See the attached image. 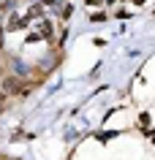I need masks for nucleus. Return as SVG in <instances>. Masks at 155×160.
<instances>
[{
  "label": "nucleus",
  "mask_w": 155,
  "mask_h": 160,
  "mask_svg": "<svg viewBox=\"0 0 155 160\" xmlns=\"http://www.w3.org/2000/svg\"><path fill=\"white\" fill-rule=\"evenodd\" d=\"M6 101H8V95H6V90L0 87V103H6Z\"/></svg>",
  "instance_id": "obj_6"
},
{
  "label": "nucleus",
  "mask_w": 155,
  "mask_h": 160,
  "mask_svg": "<svg viewBox=\"0 0 155 160\" xmlns=\"http://www.w3.org/2000/svg\"><path fill=\"white\" fill-rule=\"evenodd\" d=\"M90 22H106V14L103 11H95L93 17H90Z\"/></svg>",
  "instance_id": "obj_4"
},
{
  "label": "nucleus",
  "mask_w": 155,
  "mask_h": 160,
  "mask_svg": "<svg viewBox=\"0 0 155 160\" xmlns=\"http://www.w3.org/2000/svg\"><path fill=\"white\" fill-rule=\"evenodd\" d=\"M0 87H3V90H6V95H14V98H25L27 92H30V87H35V82H30V84H25V82H22V79H19V76H3V79H0Z\"/></svg>",
  "instance_id": "obj_1"
},
{
  "label": "nucleus",
  "mask_w": 155,
  "mask_h": 160,
  "mask_svg": "<svg viewBox=\"0 0 155 160\" xmlns=\"http://www.w3.org/2000/svg\"><path fill=\"white\" fill-rule=\"evenodd\" d=\"M71 14H74V6H71V3H63V6H60V19H63V22H68Z\"/></svg>",
  "instance_id": "obj_3"
},
{
  "label": "nucleus",
  "mask_w": 155,
  "mask_h": 160,
  "mask_svg": "<svg viewBox=\"0 0 155 160\" xmlns=\"http://www.w3.org/2000/svg\"><path fill=\"white\" fill-rule=\"evenodd\" d=\"M3 43L6 41H3V27H0V52H3Z\"/></svg>",
  "instance_id": "obj_8"
},
{
  "label": "nucleus",
  "mask_w": 155,
  "mask_h": 160,
  "mask_svg": "<svg viewBox=\"0 0 155 160\" xmlns=\"http://www.w3.org/2000/svg\"><path fill=\"white\" fill-rule=\"evenodd\" d=\"M6 76V62H0V79Z\"/></svg>",
  "instance_id": "obj_7"
},
{
  "label": "nucleus",
  "mask_w": 155,
  "mask_h": 160,
  "mask_svg": "<svg viewBox=\"0 0 155 160\" xmlns=\"http://www.w3.org/2000/svg\"><path fill=\"white\" fill-rule=\"evenodd\" d=\"M0 111H3V103H0Z\"/></svg>",
  "instance_id": "obj_9"
},
{
  "label": "nucleus",
  "mask_w": 155,
  "mask_h": 160,
  "mask_svg": "<svg viewBox=\"0 0 155 160\" xmlns=\"http://www.w3.org/2000/svg\"><path fill=\"white\" fill-rule=\"evenodd\" d=\"M85 3H87V8H90V6H103L106 0H85Z\"/></svg>",
  "instance_id": "obj_5"
},
{
  "label": "nucleus",
  "mask_w": 155,
  "mask_h": 160,
  "mask_svg": "<svg viewBox=\"0 0 155 160\" xmlns=\"http://www.w3.org/2000/svg\"><path fill=\"white\" fill-rule=\"evenodd\" d=\"M54 27H52L49 19H38V38H52Z\"/></svg>",
  "instance_id": "obj_2"
}]
</instances>
